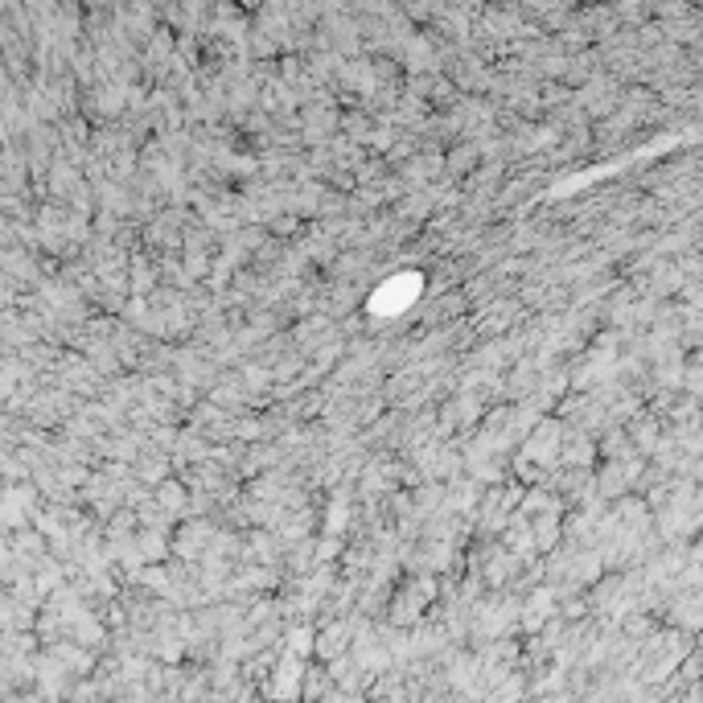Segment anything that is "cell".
<instances>
[{"mask_svg":"<svg viewBox=\"0 0 703 703\" xmlns=\"http://www.w3.org/2000/svg\"><path fill=\"white\" fill-rule=\"evenodd\" d=\"M560 440H564V428L560 424H539V432L527 440V461L556 465L560 461Z\"/></svg>","mask_w":703,"mask_h":703,"instance_id":"cell-1","label":"cell"},{"mask_svg":"<svg viewBox=\"0 0 703 703\" xmlns=\"http://www.w3.org/2000/svg\"><path fill=\"white\" fill-rule=\"evenodd\" d=\"M333 123H337L333 107H313V111L305 115V136H309V140H325Z\"/></svg>","mask_w":703,"mask_h":703,"instance_id":"cell-2","label":"cell"},{"mask_svg":"<svg viewBox=\"0 0 703 703\" xmlns=\"http://www.w3.org/2000/svg\"><path fill=\"white\" fill-rule=\"evenodd\" d=\"M547 613H551V593H535V597L527 601L523 625H527V630H539V621H547Z\"/></svg>","mask_w":703,"mask_h":703,"instance_id":"cell-3","label":"cell"},{"mask_svg":"<svg viewBox=\"0 0 703 703\" xmlns=\"http://www.w3.org/2000/svg\"><path fill=\"white\" fill-rule=\"evenodd\" d=\"M469 506H477V486H453L449 510H469Z\"/></svg>","mask_w":703,"mask_h":703,"instance_id":"cell-4","label":"cell"},{"mask_svg":"<svg viewBox=\"0 0 703 703\" xmlns=\"http://www.w3.org/2000/svg\"><path fill=\"white\" fill-rule=\"evenodd\" d=\"M160 506H165V510H169V514H173V510H185V490H181V486H173V481H169V486H165V490H160Z\"/></svg>","mask_w":703,"mask_h":703,"instance_id":"cell-5","label":"cell"},{"mask_svg":"<svg viewBox=\"0 0 703 703\" xmlns=\"http://www.w3.org/2000/svg\"><path fill=\"white\" fill-rule=\"evenodd\" d=\"M325 531H329V535H342V531H346V498H342V494L333 498V510H329V527H325Z\"/></svg>","mask_w":703,"mask_h":703,"instance_id":"cell-6","label":"cell"},{"mask_svg":"<svg viewBox=\"0 0 703 703\" xmlns=\"http://www.w3.org/2000/svg\"><path fill=\"white\" fill-rule=\"evenodd\" d=\"M469 160H477V152H473V148H461V152H453V169H469Z\"/></svg>","mask_w":703,"mask_h":703,"instance_id":"cell-7","label":"cell"},{"mask_svg":"<svg viewBox=\"0 0 703 703\" xmlns=\"http://www.w3.org/2000/svg\"><path fill=\"white\" fill-rule=\"evenodd\" d=\"M288 642H292L296 650H309V646H313V634H309V630H292V638H288Z\"/></svg>","mask_w":703,"mask_h":703,"instance_id":"cell-8","label":"cell"}]
</instances>
